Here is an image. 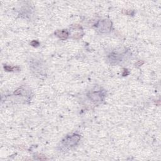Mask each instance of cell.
Wrapping results in <instances>:
<instances>
[{
    "mask_svg": "<svg viewBox=\"0 0 161 161\" xmlns=\"http://www.w3.org/2000/svg\"><path fill=\"white\" fill-rule=\"evenodd\" d=\"M80 139V137L78 135H73L66 137L62 143L65 147H72L77 143Z\"/></svg>",
    "mask_w": 161,
    "mask_h": 161,
    "instance_id": "cell-1",
    "label": "cell"
},
{
    "mask_svg": "<svg viewBox=\"0 0 161 161\" xmlns=\"http://www.w3.org/2000/svg\"><path fill=\"white\" fill-rule=\"evenodd\" d=\"M111 22L109 21L103 20L100 22L98 24V29L101 32H106L109 31L110 28H111Z\"/></svg>",
    "mask_w": 161,
    "mask_h": 161,
    "instance_id": "cell-2",
    "label": "cell"
},
{
    "mask_svg": "<svg viewBox=\"0 0 161 161\" xmlns=\"http://www.w3.org/2000/svg\"><path fill=\"white\" fill-rule=\"evenodd\" d=\"M103 96L102 94L100 92H96V93H93L91 94L90 98L94 101H100L101 100V97Z\"/></svg>",
    "mask_w": 161,
    "mask_h": 161,
    "instance_id": "cell-3",
    "label": "cell"
},
{
    "mask_svg": "<svg viewBox=\"0 0 161 161\" xmlns=\"http://www.w3.org/2000/svg\"><path fill=\"white\" fill-rule=\"evenodd\" d=\"M59 33H59V35H61V37H64V38H66L67 37V33L66 32H64V31H62V32H59Z\"/></svg>",
    "mask_w": 161,
    "mask_h": 161,
    "instance_id": "cell-4",
    "label": "cell"
}]
</instances>
